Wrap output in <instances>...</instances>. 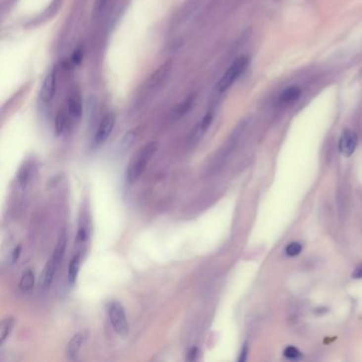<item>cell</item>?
<instances>
[{
  "mask_svg": "<svg viewBox=\"0 0 362 362\" xmlns=\"http://www.w3.org/2000/svg\"><path fill=\"white\" fill-rule=\"evenodd\" d=\"M56 69L53 68L48 72L41 88L40 99L42 103L49 104L53 100L56 91Z\"/></svg>",
  "mask_w": 362,
  "mask_h": 362,
  "instance_id": "obj_5",
  "label": "cell"
},
{
  "mask_svg": "<svg viewBox=\"0 0 362 362\" xmlns=\"http://www.w3.org/2000/svg\"><path fill=\"white\" fill-rule=\"evenodd\" d=\"M20 253H21V247L20 245H18V247H16L15 249H14L13 253H12V263H16L19 256H20Z\"/></svg>",
  "mask_w": 362,
  "mask_h": 362,
  "instance_id": "obj_27",
  "label": "cell"
},
{
  "mask_svg": "<svg viewBox=\"0 0 362 362\" xmlns=\"http://www.w3.org/2000/svg\"><path fill=\"white\" fill-rule=\"evenodd\" d=\"M358 137L351 130H345L339 140V150L344 156H351L356 150Z\"/></svg>",
  "mask_w": 362,
  "mask_h": 362,
  "instance_id": "obj_8",
  "label": "cell"
},
{
  "mask_svg": "<svg viewBox=\"0 0 362 362\" xmlns=\"http://www.w3.org/2000/svg\"><path fill=\"white\" fill-rule=\"evenodd\" d=\"M303 250V245L300 242H291L287 245L286 254L288 256H296L299 255Z\"/></svg>",
  "mask_w": 362,
  "mask_h": 362,
  "instance_id": "obj_18",
  "label": "cell"
},
{
  "mask_svg": "<svg viewBox=\"0 0 362 362\" xmlns=\"http://www.w3.org/2000/svg\"><path fill=\"white\" fill-rule=\"evenodd\" d=\"M213 119H214V111H208L204 117L202 118V120L200 121L198 127L195 128L194 133H193L194 138H200V137H202L206 133V131L212 125Z\"/></svg>",
  "mask_w": 362,
  "mask_h": 362,
  "instance_id": "obj_14",
  "label": "cell"
},
{
  "mask_svg": "<svg viewBox=\"0 0 362 362\" xmlns=\"http://www.w3.org/2000/svg\"><path fill=\"white\" fill-rule=\"evenodd\" d=\"M108 2V0H96V3H95V10L97 13H100L101 11H102L106 4Z\"/></svg>",
  "mask_w": 362,
  "mask_h": 362,
  "instance_id": "obj_26",
  "label": "cell"
},
{
  "mask_svg": "<svg viewBox=\"0 0 362 362\" xmlns=\"http://www.w3.org/2000/svg\"><path fill=\"white\" fill-rule=\"evenodd\" d=\"M353 277L354 278H362V266L358 267L355 272L353 273Z\"/></svg>",
  "mask_w": 362,
  "mask_h": 362,
  "instance_id": "obj_28",
  "label": "cell"
},
{
  "mask_svg": "<svg viewBox=\"0 0 362 362\" xmlns=\"http://www.w3.org/2000/svg\"><path fill=\"white\" fill-rule=\"evenodd\" d=\"M66 243H67L66 234H65V231H63L59 237V240H57L52 256L50 257L41 274L39 285H40V290L42 292H46L50 288V286H51L55 276V273L57 271V267L60 266L64 258L65 251H66Z\"/></svg>",
  "mask_w": 362,
  "mask_h": 362,
  "instance_id": "obj_1",
  "label": "cell"
},
{
  "mask_svg": "<svg viewBox=\"0 0 362 362\" xmlns=\"http://www.w3.org/2000/svg\"><path fill=\"white\" fill-rule=\"evenodd\" d=\"M284 356L290 360H298L302 357V353L294 346H288L284 351Z\"/></svg>",
  "mask_w": 362,
  "mask_h": 362,
  "instance_id": "obj_19",
  "label": "cell"
},
{
  "mask_svg": "<svg viewBox=\"0 0 362 362\" xmlns=\"http://www.w3.org/2000/svg\"><path fill=\"white\" fill-rule=\"evenodd\" d=\"M248 353H249V346H248V343H244L243 346H242V350L240 352V356H239V361L240 362H243L247 360V356H248Z\"/></svg>",
  "mask_w": 362,
  "mask_h": 362,
  "instance_id": "obj_25",
  "label": "cell"
},
{
  "mask_svg": "<svg viewBox=\"0 0 362 362\" xmlns=\"http://www.w3.org/2000/svg\"><path fill=\"white\" fill-rule=\"evenodd\" d=\"M29 175H30V171H29L28 166H25V167L20 169L19 176H18V184L20 187L24 188L27 185L29 177H30Z\"/></svg>",
  "mask_w": 362,
  "mask_h": 362,
  "instance_id": "obj_20",
  "label": "cell"
},
{
  "mask_svg": "<svg viewBox=\"0 0 362 362\" xmlns=\"http://www.w3.org/2000/svg\"><path fill=\"white\" fill-rule=\"evenodd\" d=\"M249 64L250 59L247 55H240L235 59L226 71L224 72L218 84H217V91L219 93L226 92L236 82V80L243 74L244 70L248 68Z\"/></svg>",
  "mask_w": 362,
  "mask_h": 362,
  "instance_id": "obj_3",
  "label": "cell"
},
{
  "mask_svg": "<svg viewBox=\"0 0 362 362\" xmlns=\"http://www.w3.org/2000/svg\"><path fill=\"white\" fill-rule=\"evenodd\" d=\"M34 281H35V274L31 269L26 270L23 275H21V278L19 281V288L21 291L28 292L32 290L34 287Z\"/></svg>",
  "mask_w": 362,
  "mask_h": 362,
  "instance_id": "obj_15",
  "label": "cell"
},
{
  "mask_svg": "<svg viewBox=\"0 0 362 362\" xmlns=\"http://www.w3.org/2000/svg\"><path fill=\"white\" fill-rule=\"evenodd\" d=\"M14 323H15V320H14V317H12L4 318V320L1 322V326H0V344L1 345L11 335V332L14 327Z\"/></svg>",
  "mask_w": 362,
  "mask_h": 362,
  "instance_id": "obj_16",
  "label": "cell"
},
{
  "mask_svg": "<svg viewBox=\"0 0 362 362\" xmlns=\"http://www.w3.org/2000/svg\"><path fill=\"white\" fill-rule=\"evenodd\" d=\"M158 149V143L152 141L143 146L137 153L133 156L127 169V182L129 184L135 183L140 178L144 169L147 168L148 163L151 158L155 155Z\"/></svg>",
  "mask_w": 362,
  "mask_h": 362,
  "instance_id": "obj_2",
  "label": "cell"
},
{
  "mask_svg": "<svg viewBox=\"0 0 362 362\" xmlns=\"http://www.w3.org/2000/svg\"><path fill=\"white\" fill-rule=\"evenodd\" d=\"M199 356V349L198 347H191V349L187 353V360L188 361H194Z\"/></svg>",
  "mask_w": 362,
  "mask_h": 362,
  "instance_id": "obj_24",
  "label": "cell"
},
{
  "mask_svg": "<svg viewBox=\"0 0 362 362\" xmlns=\"http://www.w3.org/2000/svg\"><path fill=\"white\" fill-rule=\"evenodd\" d=\"M135 137H136V134H135L134 131L128 132L126 134V136L124 137V139H122V141H121V147L124 148L125 150L129 149L133 144V142L135 140Z\"/></svg>",
  "mask_w": 362,
  "mask_h": 362,
  "instance_id": "obj_21",
  "label": "cell"
},
{
  "mask_svg": "<svg viewBox=\"0 0 362 362\" xmlns=\"http://www.w3.org/2000/svg\"><path fill=\"white\" fill-rule=\"evenodd\" d=\"M170 69H171V62H166L163 65H161V66L154 71V74L150 77L147 84L148 89L152 91L161 88L163 83L165 82V80L169 76Z\"/></svg>",
  "mask_w": 362,
  "mask_h": 362,
  "instance_id": "obj_9",
  "label": "cell"
},
{
  "mask_svg": "<svg viewBox=\"0 0 362 362\" xmlns=\"http://www.w3.org/2000/svg\"><path fill=\"white\" fill-rule=\"evenodd\" d=\"M83 56H84L83 48L82 47L76 48L75 51L72 52V55H71V62H72V64H75V65L81 64V62L83 61Z\"/></svg>",
  "mask_w": 362,
  "mask_h": 362,
  "instance_id": "obj_22",
  "label": "cell"
},
{
  "mask_svg": "<svg viewBox=\"0 0 362 362\" xmlns=\"http://www.w3.org/2000/svg\"><path fill=\"white\" fill-rule=\"evenodd\" d=\"M83 341H84V337L82 334H77L71 338V340L67 345V351H66L67 357L69 359L74 360L77 358L80 350H81Z\"/></svg>",
  "mask_w": 362,
  "mask_h": 362,
  "instance_id": "obj_11",
  "label": "cell"
},
{
  "mask_svg": "<svg viewBox=\"0 0 362 362\" xmlns=\"http://www.w3.org/2000/svg\"><path fill=\"white\" fill-rule=\"evenodd\" d=\"M68 118H70L69 114H66L65 113V111H59V113H57V115H56V118H55L56 134L61 135L65 130H66L67 125H68Z\"/></svg>",
  "mask_w": 362,
  "mask_h": 362,
  "instance_id": "obj_17",
  "label": "cell"
},
{
  "mask_svg": "<svg viewBox=\"0 0 362 362\" xmlns=\"http://www.w3.org/2000/svg\"><path fill=\"white\" fill-rule=\"evenodd\" d=\"M194 103V96L191 95L188 98H186L182 103H180L178 106H176L175 110L172 111L171 113V118L172 119H180L181 117H183L185 114H187L191 110V107Z\"/></svg>",
  "mask_w": 362,
  "mask_h": 362,
  "instance_id": "obj_12",
  "label": "cell"
},
{
  "mask_svg": "<svg viewBox=\"0 0 362 362\" xmlns=\"http://www.w3.org/2000/svg\"><path fill=\"white\" fill-rule=\"evenodd\" d=\"M107 314L114 330L121 337L128 336L130 326L124 306L119 302H112L108 305Z\"/></svg>",
  "mask_w": 362,
  "mask_h": 362,
  "instance_id": "obj_4",
  "label": "cell"
},
{
  "mask_svg": "<svg viewBox=\"0 0 362 362\" xmlns=\"http://www.w3.org/2000/svg\"><path fill=\"white\" fill-rule=\"evenodd\" d=\"M67 112L69 114L70 119L74 121H79L82 117L83 113V103L82 97L80 95L78 90H71L67 100Z\"/></svg>",
  "mask_w": 362,
  "mask_h": 362,
  "instance_id": "obj_7",
  "label": "cell"
},
{
  "mask_svg": "<svg viewBox=\"0 0 362 362\" xmlns=\"http://www.w3.org/2000/svg\"><path fill=\"white\" fill-rule=\"evenodd\" d=\"M301 95H302V90L299 86L291 85L280 93L278 101L281 104H290L295 102V101L301 97Z\"/></svg>",
  "mask_w": 362,
  "mask_h": 362,
  "instance_id": "obj_10",
  "label": "cell"
},
{
  "mask_svg": "<svg viewBox=\"0 0 362 362\" xmlns=\"http://www.w3.org/2000/svg\"><path fill=\"white\" fill-rule=\"evenodd\" d=\"M88 230H86V228L84 227H80L78 233H77V237H76V242L78 243H83L84 241H86V239H88Z\"/></svg>",
  "mask_w": 362,
  "mask_h": 362,
  "instance_id": "obj_23",
  "label": "cell"
},
{
  "mask_svg": "<svg viewBox=\"0 0 362 362\" xmlns=\"http://www.w3.org/2000/svg\"><path fill=\"white\" fill-rule=\"evenodd\" d=\"M115 126V116L112 113L106 114L104 117L101 120L100 125L98 127L97 133L95 136V144L96 146H99V144L103 143L107 138L108 136L111 135L113 129Z\"/></svg>",
  "mask_w": 362,
  "mask_h": 362,
  "instance_id": "obj_6",
  "label": "cell"
},
{
  "mask_svg": "<svg viewBox=\"0 0 362 362\" xmlns=\"http://www.w3.org/2000/svg\"><path fill=\"white\" fill-rule=\"evenodd\" d=\"M80 267H81V254L78 253V254H76L71 258L68 267V283L70 285H75V283L77 281Z\"/></svg>",
  "mask_w": 362,
  "mask_h": 362,
  "instance_id": "obj_13",
  "label": "cell"
}]
</instances>
